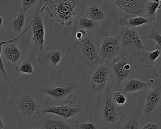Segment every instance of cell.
<instances>
[{"instance_id": "cell-37", "label": "cell", "mask_w": 161, "mask_h": 129, "mask_svg": "<svg viewBox=\"0 0 161 129\" xmlns=\"http://www.w3.org/2000/svg\"><path fill=\"white\" fill-rule=\"evenodd\" d=\"M157 1H158V2H160V1H161V0H156Z\"/></svg>"}, {"instance_id": "cell-2", "label": "cell", "mask_w": 161, "mask_h": 129, "mask_svg": "<svg viewBox=\"0 0 161 129\" xmlns=\"http://www.w3.org/2000/svg\"><path fill=\"white\" fill-rule=\"evenodd\" d=\"M119 35L123 55L128 58L138 57L142 52L145 50L139 34L133 29L121 26Z\"/></svg>"}, {"instance_id": "cell-3", "label": "cell", "mask_w": 161, "mask_h": 129, "mask_svg": "<svg viewBox=\"0 0 161 129\" xmlns=\"http://www.w3.org/2000/svg\"><path fill=\"white\" fill-rule=\"evenodd\" d=\"M121 52V40L119 35L115 36H108L104 37L101 42L99 56L104 64H109Z\"/></svg>"}, {"instance_id": "cell-11", "label": "cell", "mask_w": 161, "mask_h": 129, "mask_svg": "<svg viewBox=\"0 0 161 129\" xmlns=\"http://www.w3.org/2000/svg\"><path fill=\"white\" fill-rule=\"evenodd\" d=\"M80 43V52L87 62L94 65L104 64L99 56L96 45L91 36H87L86 39Z\"/></svg>"}, {"instance_id": "cell-36", "label": "cell", "mask_w": 161, "mask_h": 129, "mask_svg": "<svg viewBox=\"0 0 161 129\" xmlns=\"http://www.w3.org/2000/svg\"><path fill=\"white\" fill-rule=\"evenodd\" d=\"M30 129H40V128H38V127H36V126H33V127H31Z\"/></svg>"}, {"instance_id": "cell-6", "label": "cell", "mask_w": 161, "mask_h": 129, "mask_svg": "<svg viewBox=\"0 0 161 129\" xmlns=\"http://www.w3.org/2000/svg\"><path fill=\"white\" fill-rule=\"evenodd\" d=\"M128 57L123 55L117 56L108 65L114 72L118 83H121L126 79L131 72V64L127 60Z\"/></svg>"}, {"instance_id": "cell-35", "label": "cell", "mask_w": 161, "mask_h": 129, "mask_svg": "<svg viewBox=\"0 0 161 129\" xmlns=\"http://www.w3.org/2000/svg\"><path fill=\"white\" fill-rule=\"evenodd\" d=\"M4 126H5V125L3 123V121L2 120L1 117L0 116V129H3L4 128Z\"/></svg>"}, {"instance_id": "cell-14", "label": "cell", "mask_w": 161, "mask_h": 129, "mask_svg": "<svg viewBox=\"0 0 161 129\" xmlns=\"http://www.w3.org/2000/svg\"><path fill=\"white\" fill-rule=\"evenodd\" d=\"M18 107L23 115H31L36 111V102L31 95H25L20 98Z\"/></svg>"}, {"instance_id": "cell-5", "label": "cell", "mask_w": 161, "mask_h": 129, "mask_svg": "<svg viewBox=\"0 0 161 129\" xmlns=\"http://www.w3.org/2000/svg\"><path fill=\"white\" fill-rule=\"evenodd\" d=\"M45 9V4L41 8L40 10L35 15L31 20V26L32 29V41L35 45L42 50L45 43V30L44 27L43 21L41 15L42 11Z\"/></svg>"}, {"instance_id": "cell-7", "label": "cell", "mask_w": 161, "mask_h": 129, "mask_svg": "<svg viewBox=\"0 0 161 129\" xmlns=\"http://www.w3.org/2000/svg\"><path fill=\"white\" fill-rule=\"evenodd\" d=\"M113 3L126 14L133 16L143 14L145 11V0H111Z\"/></svg>"}, {"instance_id": "cell-12", "label": "cell", "mask_w": 161, "mask_h": 129, "mask_svg": "<svg viewBox=\"0 0 161 129\" xmlns=\"http://www.w3.org/2000/svg\"><path fill=\"white\" fill-rule=\"evenodd\" d=\"M103 118L108 124H114L117 121V112L111 95L107 94L103 99Z\"/></svg>"}, {"instance_id": "cell-34", "label": "cell", "mask_w": 161, "mask_h": 129, "mask_svg": "<svg viewBox=\"0 0 161 129\" xmlns=\"http://www.w3.org/2000/svg\"><path fill=\"white\" fill-rule=\"evenodd\" d=\"M4 26V18H3V17L1 15H0V35L1 34V33L3 31Z\"/></svg>"}, {"instance_id": "cell-32", "label": "cell", "mask_w": 161, "mask_h": 129, "mask_svg": "<svg viewBox=\"0 0 161 129\" xmlns=\"http://www.w3.org/2000/svg\"><path fill=\"white\" fill-rule=\"evenodd\" d=\"M80 129H97L96 125L90 121H83L79 125Z\"/></svg>"}, {"instance_id": "cell-31", "label": "cell", "mask_w": 161, "mask_h": 129, "mask_svg": "<svg viewBox=\"0 0 161 129\" xmlns=\"http://www.w3.org/2000/svg\"><path fill=\"white\" fill-rule=\"evenodd\" d=\"M153 67V72L155 76L158 77H161V55L157 59Z\"/></svg>"}, {"instance_id": "cell-26", "label": "cell", "mask_w": 161, "mask_h": 129, "mask_svg": "<svg viewBox=\"0 0 161 129\" xmlns=\"http://www.w3.org/2000/svg\"><path fill=\"white\" fill-rule=\"evenodd\" d=\"M112 99L114 104L118 105H123L126 103L127 98L125 95L119 91H115L112 94Z\"/></svg>"}, {"instance_id": "cell-27", "label": "cell", "mask_w": 161, "mask_h": 129, "mask_svg": "<svg viewBox=\"0 0 161 129\" xmlns=\"http://www.w3.org/2000/svg\"><path fill=\"white\" fill-rule=\"evenodd\" d=\"M123 129H139V121L135 118H130L126 121Z\"/></svg>"}, {"instance_id": "cell-13", "label": "cell", "mask_w": 161, "mask_h": 129, "mask_svg": "<svg viewBox=\"0 0 161 129\" xmlns=\"http://www.w3.org/2000/svg\"><path fill=\"white\" fill-rule=\"evenodd\" d=\"M161 55V49L158 47L155 50L142 52L138 55L142 66L145 68H152L155 65L157 59Z\"/></svg>"}, {"instance_id": "cell-25", "label": "cell", "mask_w": 161, "mask_h": 129, "mask_svg": "<svg viewBox=\"0 0 161 129\" xmlns=\"http://www.w3.org/2000/svg\"><path fill=\"white\" fill-rule=\"evenodd\" d=\"M47 57L53 67H56L62 60V55L59 50H53L47 53Z\"/></svg>"}, {"instance_id": "cell-9", "label": "cell", "mask_w": 161, "mask_h": 129, "mask_svg": "<svg viewBox=\"0 0 161 129\" xmlns=\"http://www.w3.org/2000/svg\"><path fill=\"white\" fill-rule=\"evenodd\" d=\"M148 90L142 115L147 116L153 112L158 105L161 99V87L158 84H152Z\"/></svg>"}, {"instance_id": "cell-8", "label": "cell", "mask_w": 161, "mask_h": 129, "mask_svg": "<svg viewBox=\"0 0 161 129\" xmlns=\"http://www.w3.org/2000/svg\"><path fill=\"white\" fill-rule=\"evenodd\" d=\"M77 87V85H66L57 82L45 86L41 91L51 98L57 100H60L68 96Z\"/></svg>"}, {"instance_id": "cell-15", "label": "cell", "mask_w": 161, "mask_h": 129, "mask_svg": "<svg viewBox=\"0 0 161 129\" xmlns=\"http://www.w3.org/2000/svg\"><path fill=\"white\" fill-rule=\"evenodd\" d=\"M149 22L151 21L148 18H147L142 16H133L126 14L125 16L119 18L120 27L125 26L130 28H136Z\"/></svg>"}, {"instance_id": "cell-20", "label": "cell", "mask_w": 161, "mask_h": 129, "mask_svg": "<svg viewBox=\"0 0 161 129\" xmlns=\"http://www.w3.org/2000/svg\"><path fill=\"white\" fill-rule=\"evenodd\" d=\"M31 26V23L28 25V26H27V28L25 29V30H24L23 31H22L19 35H18L17 36H16L15 38H12L11 40H0V71L4 77V79L5 80H6L8 82H11V79H9V77H8L6 72V70L4 69V65H3V60H2V58H1V52H2V47L3 45H5V44H7V43H11L13 42H14L16 41V40H18L20 36H21L28 30V28Z\"/></svg>"}, {"instance_id": "cell-33", "label": "cell", "mask_w": 161, "mask_h": 129, "mask_svg": "<svg viewBox=\"0 0 161 129\" xmlns=\"http://www.w3.org/2000/svg\"><path fill=\"white\" fill-rule=\"evenodd\" d=\"M160 126L155 122H147L142 128V129H159Z\"/></svg>"}, {"instance_id": "cell-24", "label": "cell", "mask_w": 161, "mask_h": 129, "mask_svg": "<svg viewBox=\"0 0 161 129\" xmlns=\"http://www.w3.org/2000/svg\"><path fill=\"white\" fill-rule=\"evenodd\" d=\"M78 25L84 30H92L96 26V22L86 16H80L77 20Z\"/></svg>"}, {"instance_id": "cell-23", "label": "cell", "mask_w": 161, "mask_h": 129, "mask_svg": "<svg viewBox=\"0 0 161 129\" xmlns=\"http://www.w3.org/2000/svg\"><path fill=\"white\" fill-rule=\"evenodd\" d=\"M160 2H148L146 4L145 11L147 12L148 18L152 21L155 20L157 10L160 8Z\"/></svg>"}, {"instance_id": "cell-16", "label": "cell", "mask_w": 161, "mask_h": 129, "mask_svg": "<svg viewBox=\"0 0 161 129\" xmlns=\"http://www.w3.org/2000/svg\"><path fill=\"white\" fill-rule=\"evenodd\" d=\"M153 82L154 80L153 79H150L147 82H144L136 78H131L127 81L125 84L123 91L127 93L140 91L148 86L152 85Z\"/></svg>"}, {"instance_id": "cell-30", "label": "cell", "mask_w": 161, "mask_h": 129, "mask_svg": "<svg viewBox=\"0 0 161 129\" xmlns=\"http://www.w3.org/2000/svg\"><path fill=\"white\" fill-rule=\"evenodd\" d=\"M76 39L80 42V43H82V42H84L86 38L87 37V33L86 31V30L83 29V28H79L78 29V30L76 31L75 33V35Z\"/></svg>"}, {"instance_id": "cell-10", "label": "cell", "mask_w": 161, "mask_h": 129, "mask_svg": "<svg viewBox=\"0 0 161 129\" xmlns=\"http://www.w3.org/2000/svg\"><path fill=\"white\" fill-rule=\"evenodd\" d=\"M110 67L106 64L99 66L92 73L91 78V84L95 91H99L104 87L109 79Z\"/></svg>"}, {"instance_id": "cell-17", "label": "cell", "mask_w": 161, "mask_h": 129, "mask_svg": "<svg viewBox=\"0 0 161 129\" xmlns=\"http://www.w3.org/2000/svg\"><path fill=\"white\" fill-rule=\"evenodd\" d=\"M3 52L4 57L12 64L18 62L21 57L20 49L16 44L12 43V42L7 43Z\"/></svg>"}, {"instance_id": "cell-18", "label": "cell", "mask_w": 161, "mask_h": 129, "mask_svg": "<svg viewBox=\"0 0 161 129\" xmlns=\"http://www.w3.org/2000/svg\"><path fill=\"white\" fill-rule=\"evenodd\" d=\"M42 125L45 129H75L66 121L53 118H45Z\"/></svg>"}, {"instance_id": "cell-29", "label": "cell", "mask_w": 161, "mask_h": 129, "mask_svg": "<svg viewBox=\"0 0 161 129\" xmlns=\"http://www.w3.org/2000/svg\"><path fill=\"white\" fill-rule=\"evenodd\" d=\"M38 0H21V11L26 13L31 6L37 2Z\"/></svg>"}, {"instance_id": "cell-22", "label": "cell", "mask_w": 161, "mask_h": 129, "mask_svg": "<svg viewBox=\"0 0 161 129\" xmlns=\"http://www.w3.org/2000/svg\"><path fill=\"white\" fill-rule=\"evenodd\" d=\"M25 21V13L20 11L16 18L13 19L11 23V26L16 32H21L24 27Z\"/></svg>"}, {"instance_id": "cell-4", "label": "cell", "mask_w": 161, "mask_h": 129, "mask_svg": "<svg viewBox=\"0 0 161 129\" xmlns=\"http://www.w3.org/2000/svg\"><path fill=\"white\" fill-rule=\"evenodd\" d=\"M82 110V107L79 104L74 103L72 101L66 100L60 105H49L40 109L38 114L43 115L50 113L56 115L61 118L69 119L75 116Z\"/></svg>"}, {"instance_id": "cell-21", "label": "cell", "mask_w": 161, "mask_h": 129, "mask_svg": "<svg viewBox=\"0 0 161 129\" xmlns=\"http://www.w3.org/2000/svg\"><path fill=\"white\" fill-rule=\"evenodd\" d=\"M15 70L19 72L28 74H33L34 70L30 60L24 59L15 66Z\"/></svg>"}, {"instance_id": "cell-1", "label": "cell", "mask_w": 161, "mask_h": 129, "mask_svg": "<svg viewBox=\"0 0 161 129\" xmlns=\"http://www.w3.org/2000/svg\"><path fill=\"white\" fill-rule=\"evenodd\" d=\"M45 9L58 23L70 26L76 15L75 0H44Z\"/></svg>"}, {"instance_id": "cell-28", "label": "cell", "mask_w": 161, "mask_h": 129, "mask_svg": "<svg viewBox=\"0 0 161 129\" xmlns=\"http://www.w3.org/2000/svg\"><path fill=\"white\" fill-rule=\"evenodd\" d=\"M148 38L154 40L157 43L158 48L161 49V35L159 33H158L156 29L153 28L150 31V33L148 36Z\"/></svg>"}, {"instance_id": "cell-19", "label": "cell", "mask_w": 161, "mask_h": 129, "mask_svg": "<svg viewBox=\"0 0 161 129\" xmlns=\"http://www.w3.org/2000/svg\"><path fill=\"white\" fill-rule=\"evenodd\" d=\"M86 16L94 21L97 22L104 20L106 14L100 6L92 5L88 8Z\"/></svg>"}]
</instances>
